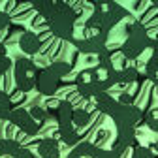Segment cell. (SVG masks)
Masks as SVG:
<instances>
[{
  "mask_svg": "<svg viewBox=\"0 0 158 158\" xmlns=\"http://www.w3.org/2000/svg\"><path fill=\"white\" fill-rule=\"evenodd\" d=\"M10 123L15 128H19L25 135L34 137V135L40 134V123L34 121V117L30 115V111L25 109V107H13V111L10 115Z\"/></svg>",
  "mask_w": 158,
  "mask_h": 158,
  "instance_id": "5",
  "label": "cell"
},
{
  "mask_svg": "<svg viewBox=\"0 0 158 158\" xmlns=\"http://www.w3.org/2000/svg\"><path fill=\"white\" fill-rule=\"evenodd\" d=\"M2 56H6V45L0 42V58H2Z\"/></svg>",
  "mask_w": 158,
  "mask_h": 158,
  "instance_id": "25",
  "label": "cell"
},
{
  "mask_svg": "<svg viewBox=\"0 0 158 158\" xmlns=\"http://www.w3.org/2000/svg\"><path fill=\"white\" fill-rule=\"evenodd\" d=\"M66 158H83V156H79V154H77L75 151H72V152H70V154H68Z\"/></svg>",
  "mask_w": 158,
  "mask_h": 158,
  "instance_id": "26",
  "label": "cell"
},
{
  "mask_svg": "<svg viewBox=\"0 0 158 158\" xmlns=\"http://www.w3.org/2000/svg\"><path fill=\"white\" fill-rule=\"evenodd\" d=\"M90 113L87 111V109H73V115H72V124H75V126H79V128H83V126H87L89 123H90Z\"/></svg>",
  "mask_w": 158,
  "mask_h": 158,
  "instance_id": "17",
  "label": "cell"
},
{
  "mask_svg": "<svg viewBox=\"0 0 158 158\" xmlns=\"http://www.w3.org/2000/svg\"><path fill=\"white\" fill-rule=\"evenodd\" d=\"M126 40L121 47V53L124 55V58H137L145 49L151 47V38H149V32H147V27L141 25V23H132L128 25L126 28Z\"/></svg>",
  "mask_w": 158,
  "mask_h": 158,
  "instance_id": "2",
  "label": "cell"
},
{
  "mask_svg": "<svg viewBox=\"0 0 158 158\" xmlns=\"http://www.w3.org/2000/svg\"><path fill=\"white\" fill-rule=\"evenodd\" d=\"M58 139L66 143L68 147H75L81 141V135L73 128V124H68V126H58Z\"/></svg>",
  "mask_w": 158,
  "mask_h": 158,
  "instance_id": "11",
  "label": "cell"
},
{
  "mask_svg": "<svg viewBox=\"0 0 158 158\" xmlns=\"http://www.w3.org/2000/svg\"><path fill=\"white\" fill-rule=\"evenodd\" d=\"M137 79V70L132 66H126L123 70H117V85H130Z\"/></svg>",
  "mask_w": 158,
  "mask_h": 158,
  "instance_id": "14",
  "label": "cell"
},
{
  "mask_svg": "<svg viewBox=\"0 0 158 158\" xmlns=\"http://www.w3.org/2000/svg\"><path fill=\"white\" fill-rule=\"evenodd\" d=\"M19 49H21L27 56H32L42 49V38L38 34H34L32 30H25L21 36H19Z\"/></svg>",
  "mask_w": 158,
  "mask_h": 158,
  "instance_id": "8",
  "label": "cell"
},
{
  "mask_svg": "<svg viewBox=\"0 0 158 158\" xmlns=\"http://www.w3.org/2000/svg\"><path fill=\"white\" fill-rule=\"evenodd\" d=\"M132 158H156V154H154V151H152V149H149V147H141V145H137V147H134Z\"/></svg>",
  "mask_w": 158,
  "mask_h": 158,
  "instance_id": "19",
  "label": "cell"
},
{
  "mask_svg": "<svg viewBox=\"0 0 158 158\" xmlns=\"http://www.w3.org/2000/svg\"><path fill=\"white\" fill-rule=\"evenodd\" d=\"M11 158H34V154H32V152H30L27 147H19Z\"/></svg>",
  "mask_w": 158,
  "mask_h": 158,
  "instance_id": "24",
  "label": "cell"
},
{
  "mask_svg": "<svg viewBox=\"0 0 158 158\" xmlns=\"http://www.w3.org/2000/svg\"><path fill=\"white\" fill-rule=\"evenodd\" d=\"M47 68H49L53 73H56V75L60 77V79L72 72V64H68V62H64V60H55V62H51Z\"/></svg>",
  "mask_w": 158,
  "mask_h": 158,
  "instance_id": "18",
  "label": "cell"
},
{
  "mask_svg": "<svg viewBox=\"0 0 158 158\" xmlns=\"http://www.w3.org/2000/svg\"><path fill=\"white\" fill-rule=\"evenodd\" d=\"M75 19H77V11L68 2H56V11L47 21V27H49V30H51V34L55 38L70 40L72 42L73 40L72 36H73Z\"/></svg>",
  "mask_w": 158,
  "mask_h": 158,
  "instance_id": "1",
  "label": "cell"
},
{
  "mask_svg": "<svg viewBox=\"0 0 158 158\" xmlns=\"http://www.w3.org/2000/svg\"><path fill=\"white\" fill-rule=\"evenodd\" d=\"M13 111V100L4 90H0V121H10V115Z\"/></svg>",
  "mask_w": 158,
  "mask_h": 158,
  "instance_id": "12",
  "label": "cell"
},
{
  "mask_svg": "<svg viewBox=\"0 0 158 158\" xmlns=\"http://www.w3.org/2000/svg\"><path fill=\"white\" fill-rule=\"evenodd\" d=\"M11 66H13V62L10 60L8 56H2V58H0V77L6 75V73L10 72V68H11Z\"/></svg>",
  "mask_w": 158,
  "mask_h": 158,
  "instance_id": "22",
  "label": "cell"
},
{
  "mask_svg": "<svg viewBox=\"0 0 158 158\" xmlns=\"http://www.w3.org/2000/svg\"><path fill=\"white\" fill-rule=\"evenodd\" d=\"M32 6L45 21H49V19L55 15V11H56V2H49V0H45V2H32Z\"/></svg>",
  "mask_w": 158,
  "mask_h": 158,
  "instance_id": "15",
  "label": "cell"
},
{
  "mask_svg": "<svg viewBox=\"0 0 158 158\" xmlns=\"http://www.w3.org/2000/svg\"><path fill=\"white\" fill-rule=\"evenodd\" d=\"M38 156L40 158H58L60 156V145L55 137H44L38 141Z\"/></svg>",
  "mask_w": 158,
  "mask_h": 158,
  "instance_id": "9",
  "label": "cell"
},
{
  "mask_svg": "<svg viewBox=\"0 0 158 158\" xmlns=\"http://www.w3.org/2000/svg\"><path fill=\"white\" fill-rule=\"evenodd\" d=\"M38 64L28 56L17 58L13 64V77H15V87L21 92H28L36 89V77H38Z\"/></svg>",
  "mask_w": 158,
  "mask_h": 158,
  "instance_id": "3",
  "label": "cell"
},
{
  "mask_svg": "<svg viewBox=\"0 0 158 158\" xmlns=\"http://www.w3.org/2000/svg\"><path fill=\"white\" fill-rule=\"evenodd\" d=\"M94 104H96V109L100 111V113H104V115H109L111 117V113L115 111V107H117V100L109 94V92H102V94H98L96 98H94Z\"/></svg>",
  "mask_w": 158,
  "mask_h": 158,
  "instance_id": "10",
  "label": "cell"
},
{
  "mask_svg": "<svg viewBox=\"0 0 158 158\" xmlns=\"http://www.w3.org/2000/svg\"><path fill=\"white\" fill-rule=\"evenodd\" d=\"M58 87H60V77L53 73L49 68H42L36 77V90L44 96H53L56 94Z\"/></svg>",
  "mask_w": 158,
  "mask_h": 158,
  "instance_id": "6",
  "label": "cell"
},
{
  "mask_svg": "<svg viewBox=\"0 0 158 158\" xmlns=\"http://www.w3.org/2000/svg\"><path fill=\"white\" fill-rule=\"evenodd\" d=\"M111 118L117 128H135L143 121V111L134 104H117Z\"/></svg>",
  "mask_w": 158,
  "mask_h": 158,
  "instance_id": "4",
  "label": "cell"
},
{
  "mask_svg": "<svg viewBox=\"0 0 158 158\" xmlns=\"http://www.w3.org/2000/svg\"><path fill=\"white\" fill-rule=\"evenodd\" d=\"M145 121H147V126H149L152 132H158V111H152V113H149Z\"/></svg>",
  "mask_w": 158,
  "mask_h": 158,
  "instance_id": "21",
  "label": "cell"
},
{
  "mask_svg": "<svg viewBox=\"0 0 158 158\" xmlns=\"http://www.w3.org/2000/svg\"><path fill=\"white\" fill-rule=\"evenodd\" d=\"M45 111L56 118L58 126H68V124H72L73 106H72L70 100H58V102H53V104H49V107H47Z\"/></svg>",
  "mask_w": 158,
  "mask_h": 158,
  "instance_id": "7",
  "label": "cell"
},
{
  "mask_svg": "<svg viewBox=\"0 0 158 158\" xmlns=\"http://www.w3.org/2000/svg\"><path fill=\"white\" fill-rule=\"evenodd\" d=\"M98 145H94V143H89V141H79L75 147H73V151L79 154V156H83V158H94L96 156V152H98Z\"/></svg>",
  "mask_w": 158,
  "mask_h": 158,
  "instance_id": "16",
  "label": "cell"
},
{
  "mask_svg": "<svg viewBox=\"0 0 158 158\" xmlns=\"http://www.w3.org/2000/svg\"><path fill=\"white\" fill-rule=\"evenodd\" d=\"M28 111H30V115L34 117V121L40 123V124H42V121H45V117H47V111H45L44 107H40V106H34V107H30Z\"/></svg>",
  "mask_w": 158,
  "mask_h": 158,
  "instance_id": "20",
  "label": "cell"
},
{
  "mask_svg": "<svg viewBox=\"0 0 158 158\" xmlns=\"http://www.w3.org/2000/svg\"><path fill=\"white\" fill-rule=\"evenodd\" d=\"M10 25H11V17H10L6 11H0V32L6 30Z\"/></svg>",
  "mask_w": 158,
  "mask_h": 158,
  "instance_id": "23",
  "label": "cell"
},
{
  "mask_svg": "<svg viewBox=\"0 0 158 158\" xmlns=\"http://www.w3.org/2000/svg\"><path fill=\"white\" fill-rule=\"evenodd\" d=\"M19 147H21V143H19L17 139H11V137H0V158H4V156L11 158Z\"/></svg>",
  "mask_w": 158,
  "mask_h": 158,
  "instance_id": "13",
  "label": "cell"
}]
</instances>
